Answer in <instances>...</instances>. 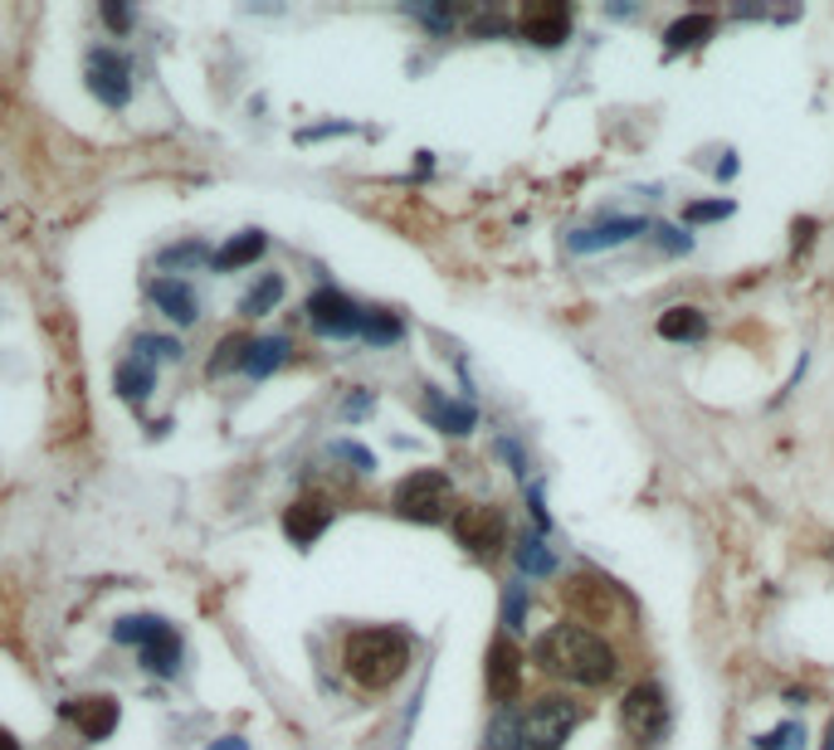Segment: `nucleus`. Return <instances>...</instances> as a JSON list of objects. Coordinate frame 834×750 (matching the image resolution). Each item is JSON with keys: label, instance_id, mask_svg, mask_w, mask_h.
Listing matches in <instances>:
<instances>
[{"label": "nucleus", "instance_id": "4", "mask_svg": "<svg viewBox=\"0 0 834 750\" xmlns=\"http://www.w3.org/2000/svg\"><path fill=\"white\" fill-rule=\"evenodd\" d=\"M449 507H454V483H449V473L439 468H420L410 477H400L396 487V511L405 521H445Z\"/></svg>", "mask_w": 834, "mask_h": 750}, {"label": "nucleus", "instance_id": "16", "mask_svg": "<svg viewBox=\"0 0 834 750\" xmlns=\"http://www.w3.org/2000/svg\"><path fill=\"white\" fill-rule=\"evenodd\" d=\"M635 234H645V224L639 220H605V224H595V230L571 234V249H577V254H595V249H615V244H625V239H635Z\"/></svg>", "mask_w": 834, "mask_h": 750}, {"label": "nucleus", "instance_id": "27", "mask_svg": "<svg viewBox=\"0 0 834 750\" xmlns=\"http://www.w3.org/2000/svg\"><path fill=\"white\" fill-rule=\"evenodd\" d=\"M732 214V200H698L683 210V220L689 224H713V220H727Z\"/></svg>", "mask_w": 834, "mask_h": 750}, {"label": "nucleus", "instance_id": "22", "mask_svg": "<svg viewBox=\"0 0 834 750\" xmlns=\"http://www.w3.org/2000/svg\"><path fill=\"white\" fill-rule=\"evenodd\" d=\"M152 385H156V375L152 366L138 356V361H122L118 366V390H122V400H132V405H142L146 395H152Z\"/></svg>", "mask_w": 834, "mask_h": 750}, {"label": "nucleus", "instance_id": "8", "mask_svg": "<svg viewBox=\"0 0 834 750\" xmlns=\"http://www.w3.org/2000/svg\"><path fill=\"white\" fill-rule=\"evenodd\" d=\"M303 312H308L312 332H322V337H362L366 332V307H356L347 293H337V288L312 293Z\"/></svg>", "mask_w": 834, "mask_h": 750}, {"label": "nucleus", "instance_id": "19", "mask_svg": "<svg viewBox=\"0 0 834 750\" xmlns=\"http://www.w3.org/2000/svg\"><path fill=\"white\" fill-rule=\"evenodd\" d=\"M425 415L435 419V429H445V434H469L473 429V405H454V400H445V395H425Z\"/></svg>", "mask_w": 834, "mask_h": 750}, {"label": "nucleus", "instance_id": "28", "mask_svg": "<svg viewBox=\"0 0 834 750\" xmlns=\"http://www.w3.org/2000/svg\"><path fill=\"white\" fill-rule=\"evenodd\" d=\"M138 351H142V361H152V356L182 361V341H172V337H138Z\"/></svg>", "mask_w": 834, "mask_h": 750}, {"label": "nucleus", "instance_id": "17", "mask_svg": "<svg viewBox=\"0 0 834 750\" xmlns=\"http://www.w3.org/2000/svg\"><path fill=\"white\" fill-rule=\"evenodd\" d=\"M264 249H268V239L259 234V230H244V234H234L230 244L220 249L210 264H216V273H230V268H244V264H254V258H264Z\"/></svg>", "mask_w": 834, "mask_h": 750}, {"label": "nucleus", "instance_id": "1", "mask_svg": "<svg viewBox=\"0 0 834 750\" xmlns=\"http://www.w3.org/2000/svg\"><path fill=\"white\" fill-rule=\"evenodd\" d=\"M533 663L542 668L547 677L577 682V687H605V682H615V673H619L615 648L605 643L601 633L581 629V624H557V629H547L533 648Z\"/></svg>", "mask_w": 834, "mask_h": 750}, {"label": "nucleus", "instance_id": "6", "mask_svg": "<svg viewBox=\"0 0 834 750\" xmlns=\"http://www.w3.org/2000/svg\"><path fill=\"white\" fill-rule=\"evenodd\" d=\"M454 537L469 555L493 561V555L508 545V517H503L493 503H469V507L454 511Z\"/></svg>", "mask_w": 834, "mask_h": 750}, {"label": "nucleus", "instance_id": "34", "mask_svg": "<svg viewBox=\"0 0 834 750\" xmlns=\"http://www.w3.org/2000/svg\"><path fill=\"white\" fill-rule=\"evenodd\" d=\"M210 750H250V746H244V741H240V736H220V741H216V746H210Z\"/></svg>", "mask_w": 834, "mask_h": 750}, {"label": "nucleus", "instance_id": "9", "mask_svg": "<svg viewBox=\"0 0 834 750\" xmlns=\"http://www.w3.org/2000/svg\"><path fill=\"white\" fill-rule=\"evenodd\" d=\"M88 88L103 108H122L132 98V64L118 49H94L88 54Z\"/></svg>", "mask_w": 834, "mask_h": 750}, {"label": "nucleus", "instance_id": "23", "mask_svg": "<svg viewBox=\"0 0 834 750\" xmlns=\"http://www.w3.org/2000/svg\"><path fill=\"white\" fill-rule=\"evenodd\" d=\"M166 619H156V614H132V619H118L112 624V639L118 643H132V648H142L146 639H152L156 629H162Z\"/></svg>", "mask_w": 834, "mask_h": 750}, {"label": "nucleus", "instance_id": "29", "mask_svg": "<svg viewBox=\"0 0 834 750\" xmlns=\"http://www.w3.org/2000/svg\"><path fill=\"white\" fill-rule=\"evenodd\" d=\"M244 351H250V341H244V337H224L220 341V356L216 361H210V371H230V366H244Z\"/></svg>", "mask_w": 834, "mask_h": 750}, {"label": "nucleus", "instance_id": "14", "mask_svg": "<svg viewBox=\"0 0 834 750\" xmlns=\"http://www.w3.org/2000/svg\"><path fill=\"white\" fill-rule=\"evenodd\" d=\"M182 658H186V643H182V633H176L172 624H162V629L142 643V668L146 673H156V677H176L182 673Z\"/></svg>", "mask_w": 834, "mask_h": 750}, {"label": "nucleus", "instance_id": "2", "mask_svg": "<svg viewBox=\"0 0 834 750\" xmlns=\"http://www.w3.org/2000/svg\"><path fill=\"white\" fill-rule=\"evenodd\" d=\"M342 668L356 687L386 692L410 673V639L400 629H356L342 648Z\"/></svg>", "mask_w": 834, "mask_h": 750}, {"label": "nucleus", "instance_id": "25", "mask_svg": "<svg viewBox=\"0 0 834 750\" xmlns=\"http://www.w3.org/2000/svg\"><path fill=\"white\" fill-rule=\"evenodd\" d=\"M278 298H284V278H274V273H268V278H259V288L250 293V298H244V317H264Z\"/></svg>", "mask_w": 834, "mask_h": 750}, {"label": "nucleus", "instance_id": "12", "mask_svg": "<svg viewBox=\"0 0 834 750\" xmlns=\"http://www.w3.org/2000/svg\"><path fill=\"white\" fill-rule=\"evenodd\" d=\"M327 521H332V503H327L322 493H312V497H298L288 511H284V531H288V541H298V545H312L327 531Z\"/></svg>", "mask_w": 834, "mask_h": 750}, {"label": "nucleus", "instance_id": "33", "mask_svg": "<svg viewBox=\"0 0 834 750\" xmlns=\"http://www.w3.org/2000/svg\"><path fill=\"white\" fill-rule=\"evenodd\" d=\"M103 20H108L112 30H128L132 25V10L128 5H103Z\"/></svg>", "mask_w": 834, "mask_h": 750}, {"label": "nucleus", "instance_id": "32", "mask_svg": "<svg viewBox=\"0 0 834 750\" xmlns=\"http://www.w3.org/2000/svg\"><path fill=\"white\" fill-rule=\"evenodd\" d=\"M523 614H527V595H523V585H513L508 589V629L523 624Z\"/></svg>", "mask_w": 834, "mask_h": 750}, {"label": "nucleus", "instance_id": "5", "mask_svg": "<svg viewBox=\"0 0 834 750\" xmlns=\"http://www.w3.org/2000/svg\"><path fill=\"white\" fill-rule=\"evenodd\" d=\"M581 721V707L571 697H557V692H547V697H537L527 716L517 721V731H523V746L527 750H561L571 731H577Z\"/></svg>", "mask_w": 834, "mask_h": 750}, {"label": "nucleus", "instance_id": "21", "mask_svg": "<svg viewBox=\"0 0 834 750\" xmlns=\"http://www.w3.org/2000/svg\"><path fill=\"white\" fill-rule=\"evenodd\" d=\"M713 30H717L713 15H683V20H673V25H669V34H663V49H669V54L698 49L703 40H713Z\"/></svg>", "mask_w": 834, "mask_h": 750}, {"label": "nucleus", "instance_id": "10", "mask_svg": "<svg viewBox=\"0 0 834 750\" xmlns=\"http://www.w3.org/2000/svg\"><path fill=\"white\" fill-rule=\"evenodd\" d=\"M517 30H523V40H533L537 49H557L571 34V5H561V0H533V5H523V15H517Z\"/></svg>", "mask_w": 834, "mask_h": 750}, {"label": "nucleus", "instance_id": "15", "mask_svg": "<svg viewBox=\"0 0 834 750\" xmlns=\"http://www.w3.org/2000/svg\"><path fill=\"white\" fill-rule=\"evenodd\" d=\"M146 298H152L166 317H172V322H182V327H190L200 317L196 293H190L182 278H152V283H146Z\"/></svg>", "mask_w": 834, "mask_h": 750}, {"label": "nucleus", "instance_id": "35", "mask_svg": "<svg viewBox=\"0 0 834 750\" xmlns=\"http://www.w3.org/2000/svg\"><path fill=\"white\" fill-rule=\"evenodd\" d=\"M0 750H20V741H15V736H10V731H6V726H0Z\"/></svg>", "mask_w": 834, "mask_h": 750}, {"label": "nucleus", "instance_id": "26", "mask_svg": "<svg viewBox=\"0 0 834 750\" xmlns=\"http://www.w3.org/2000/svg\"><path fill=\"white\" fill-rule=\"evenodd\" d=\"M800 741H805V731H800L795 721H786V726H776L771 736H761L757 746H761V750H805Z\"/></svg>", "mask_w": 834, "mask_h": 750}, {"label": "nucleus", "instance_id": "11", "mask_svg": "<svg viewBox=\"0 0 834 750\" xmlns=\"http://www.w3.org/2000/svg\"><path fill=\"white\" fill-rule=\"evenodd\" d=\"M483 677H489V697L498 702V707L517 702V692H523V653H517L513 639H493V643H489V658H483Z\"/></svg>", "mask_w": 834, "mask_h": 750}, {"label": "nucleus", "instance_id": "24", "mask_svg": "<svg viewBox=\"0 0 834 750\" xmlns=\"http://www.w3.org/2000/svg\"><path fill=\"white\" fill-rule=\"evenodd\" d=\"M517 565H523L527 575H551L557 571V561H551V551L537 537H523L517 541Z\"/></svg>", "mask_w": 834, "mask_h": 750}, {"label": "nucleus", "instance_id": "30", "mask_svg": "<svg viewBox=\"0 0 834 750\" xmlns=\"http://www.w3.org/2000/svg\"><path fill=\"white\" fill-rule=\"evenodd\" d=\"M489 750H527V746H523V731H517V721H508V716H503V721L489 731Z\"/></svg>", "mask_w": 834, "mask_h": 750}, {"label": "nucleus", "instance_id": "3", "mask_svg": "<svg viewBox=\"0 0 834 750\" xmlns=\"http://www.w3.org/2000/svg\"><path fill=\"white\" fill-rule=\"evenodd\" d=\"M561 605L567 614L581 624H591L595 629H615V624H629L635 619V605H629V595L615 585V580L595 575V571H581V575H567V585H561Z\"/></svg>", "mask_w": 834, "mask_h": 750}, {"label": "nucleus", "instance_id": "13", "mask_svg": "<svg viewBox=\"0 0 834 750\" xmlns=\"http://www.w3.org/2000/svg\"><path fill=\"white\" fill-rule=\"evenodd\" d=\"M64 716H69L88 741H103V736H112V726H118V702L112 697H74V702H64Z\"/></svg>", "mask_w": 834, "mask_h": 750}, {"label": "nucleus", "instance_id": "20", "mask_svg": "<svg viewBox=\"0 0 834 750\" xmlns=\"http://www.w3.org/2000/svg\"><path fill=\"white\" fill-rule=\"evenodd\" d=\"M659 337L663 341H703L707 337V317L698 307H669L659 317Z\"/></svg>", "mask_w": 834, "mask_h": 750}, {"label": "nucleus", "instance_id": "7", "mask_svg": "<svg viewBox=\"0 0 834 750\" xmlns=\"http://www.w3.org/2000/svg\"><path fill=\"white\" fill-rule=\"evenodd\" d=\"M619 721H625V731L635 736V741H659L663 731H669V697H663L659 682H635V687L625 692V702H619Z\"/></svg>", "mask_w": 834, "mask_h": 750}, {"label": "nucleus", "instance_id": "18", "mask_svg": "<svg viewBox=\"0 0 834 750\" xmlns=\"http://www.w3.org/2000/svg\"><path fill=\"white\" fill-rule=\"evenodd\" d=\"M288 361V337H264V341H250V351H244V375H254V380H264L268 371H278Z\"/></svg>", "mask_w": 834, "mask_h": 750}, {"label": "nucleus", "instance_id": "31", "mask_svg": "<svg viewBox=\"0 0 834 750\" xmlns=\"http://www.w3.org/2000/svg\"><path fill=\"white\" fill-rule=\"evenodd\" d=\"M654 234H659V244L669 249V254H689V249H693V239H689V234H679V230H669V224H659Z\"/></svg>", "mask_w": 834, "mask_h": 750}]
</instances>
